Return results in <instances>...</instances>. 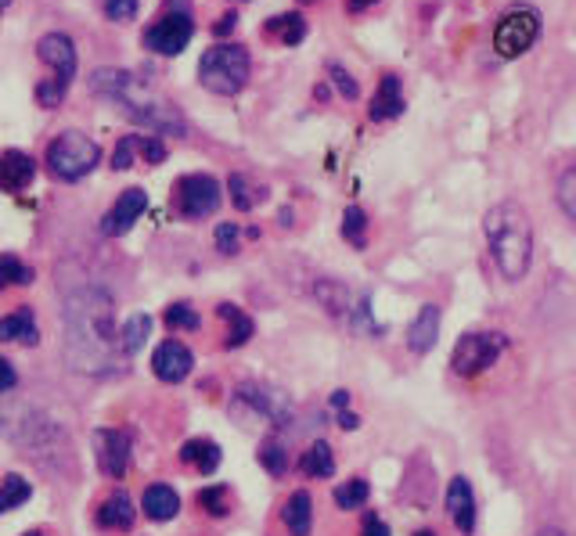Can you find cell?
<instances>
[{
  "instance_id": "44dd1931",
  "label": "cell",
  "mask_w": 576,
  "mask_h": 536,
  "mask_svg": "<svg viewBox=\"0 0 576 536\" xmlns=\"http://www.w3.org/2000/svg\"><path fill=\"white\" fill-rule=\"evenodd\" d=\"M180 461L188 468H195L198 475H213L216 468H220V461H224V454H220V447H216L213 439H188L184 447H180Z\"/></svg>"
},
{
  "instance_id": "74e56055",
  "label": "cell",
  "mask_w": 576,
  "mask_h": 536,
  "mask_svg": "<svg viewBox=\"0 0 576 536\" xmlns=\"http://www.w3.org/2000/svg\"><path fill=\"white\" fill-rule=\"evenodd\" d=\"M101 8H105V18H112V22H130L137 15V8H141V0H105Z\"/></svg>"
},
{
  "instance_id": "681fc988",
  "label": "cell",
  "mask_w": 576,
  "mask_h": 536,
  "mask_svg": "<svg viewBox=\"0 0 576 536\" xmlns=\"http://www.w3.org/2000/svg\"><path fill=\"white\" fill-rule=\"evenodd\" d=\"M26 536H47V533H36V529H33V533H26Z\"/></svg>"
},
{
  "instance_id": "4316f807",
  "label": "cell",
  "mask_w": 576,
  "mask_h": 536,
  "mask_svg": "<svg viewBox=\"0 0 576 536\" xmlns=\"http://www.w3.org/2000/svg\"><path fill=\"white\" fill-rule=\"evenodd\" d=\"M148 335H152V317H148V313H134V317L119 328V349H123V357L141 353V346L148 342Z\"/></svg>"
},
{
  "instance_id": "4dcf8cb0",
  "label": "cell",
  "mask_w": 576,
  "mask_h": 536,
  "mask_svg": "<svg viewBox=\"0 0 576 536\" xmlns=\"http://www.w3.org/2000/svg\"><path fill=\"white\" fill-rule=\"evenodd\" d=\"M22 285H33V267H26L18 256H0V292Z\"/></svg>"
},
{
  "instance_id": "ba28073f",
  "label": "cell",
  "mask_w": 576,
  "mask_h": 536,
  "mask_svg": "<svg viewBox=\"0 0 576 536\" xmlns=\"http://www.w3.org/2000/svg\"><path fill=\"white\" fill-rule=\"evenodd\" d=\"M220 184H216L209 173H188V177L177 180L173 188V206L184 220H202V216H213L220 209Z\"/></svg>"
},
{
  "instance_id": "3957f363",
  "label": "cell",
  "mask_w": 576,
  "mask_h": 536,
  "mask_svg": "<svg viewBox=\"0 0 576 536\" xmlns=\"http://www.w3.org/2000/svg\"><path fill=\"white\" fill-rule=\"evenodd\" d=\"M486 245L504 281H522L533 267V224L519 202H497L483 220Z\"/></svg>"
},
{
  "instance_id": "8d00e7d4",
  "label": "cell",
  "mask_w": 576,
  "mask_h": 536,
  "mask_svg": "<svg viewBox=\"0 0 576 536\" xmlns=\"http://www.w3.org/2000/svg\"><path fill=\"white\" fill-rule=\"evenodd\" d=\"M134 152H141V148H137V134L123 137V141L116 144V152H112V170H130V166H134Z\"/></svg>"
},
{
  "instance_id": "60d3db41",
  "label": "cell",
  "mask_w": 576,
  "mask_h": 536,
  "mask_svg": "<svg viewBox=\"0 0 576 536\" xmlns=\"http://www.w3.org/2000/svg\"><path fill=\"white\" fill-rule=\"evenodd\" d=\"M328 72H332V80H335V87H339V94L342 98H357V80H350V72L342 69V65H328Z\"/></svg>"
},
{
  "instance_id": "bcb514c9",
  "label": "cell",
  "mask_w": 576,
  "mask_h": 536,
  "mask_svg": "<svg viewBox=\"0 0 576 536\" xmlns=\"http://www.w3.org/2000/svg\"><path fill=\"white\" fill-rule=\"evenodd\" d=\"M339 425H342V429H357L360 418H357V414H350V411H342L339 414Z\"/></svg>"
},
{
  "instance_id": "484cf974",
  "label": "cell",
  "mask_w": 576,
  "mask_h": 536,
  "mask_svg": "<svg viewBox=\"0 0 576 536\" xmlns=\"http://www.w3.org/2000/svg\"><path fill=\"white\" fill-rule=\"evenodd\" d=\"M220 317L227 321V339H224V346L227 349H238V346H245V342L252 339V331H256V324H252V317L249 313H242L234 303H220Z\"/></svg>"
},
{
  "instance_id": "7c38bea8",
  "label": "cell",
  "mask_w": 576,
  "mask_h": 536,
  "mask_svg": "<svg viewBox=\"0 0 576 536\" xmlns=\"http://www.w3.org/2000/svg\"><path fill=\"white\" fill-rule=\"evenodd\" d=\"M191 367H195V353H191V349L184 346L180 339H166V342H159V346H155L152 371H155V378H159V382H166V385L184 382V378L191 375Z\"/></svg>"
},
{
  "instance_id": "8fae6325",
  "label": "cell",
  "mask_w": 576,
  "mask_h": 536,
  "mask_svg": "<svg viewBox=\"0 0 576 536\" xmlns=\"http://www.w3.org/2000/svg\"><path fill=\"white\" fill-rule=\"evenodd\" d=\"M94 457L108 479H123L130 468V436L119 429H98L94 432Z\"/></svg>"
},
{
  "instance_id": "ffe728a7",
  "label": "cell",
  "mask_w": 576,
  "mask_h": 536,
  "mask_svg": "<svg viewBox=\"0 0 576 536\" xmlns=\"http://www.w3.org/2000/svg\"><path fill=\"white\" fill-rule=\"evenodd\" d=\"M141 508L152 522H170V519H177L180 497H177V490H173V486L155 483V486H148V490H144Z\"/></svg>"
},
{
  "instance_id": "ab89813d",
  "label": "cell",
  "mask_w": 576,
  "mask_h": 536,
  "mask_svg": "<svg viewBox=\"0 0 576 536\" xmlns=\"http://www.w3.org/2000/svg\"><path fill=\"white\" fill-rule=\"evenodd\" d=\"M137 148H141L144 162H152V166H159V162H166V144H162L155 134H148V137H141V134H137Z\"/></svg>"
},
{
  "instance_id": "e0dca14e",
  "label": "cell",
  "mask_w": 576,
  "mask_h": 536,
  "mask_svg": "<svg viewBox=\"0 0 576 536\" xmlns=\"http://www.w3.org/2000/svg\"><path fill=\"white\" fill-rule=\"evenodd\" d=\"M404 87H400V76H393V72H386L382 76V83H378L375 98H371V119L375 123H386V119H396L400 112H404Z\"/></svg>"
},
{
  "instance_id": "e575fe53",
  "label": "cell",
  "mask_w": 576,
  "mask_h": 536,
  "mask_svg": "<svg viewBox=\"0 0 576 536\" xmlns=\"http://www.w3.org/2000/svg\"><path fill=\"white\" fill-rule=\"evenodd\" d=\"M256 457H260V465L267 468L270 475H285L288 472V454H285V447H281L278 439H267Z\"/></svg>"
},
{
  "instance_id": "ac0fdd59",
  "label": "cell",
  "mask_w": 576,
  "mask_h": 536,
  "mask_svg": "<svg viewBox=\"0 0 576 536\" xmlns=\"http://www.w3.org/2000/svg\"><path fill=\"white\" fill-rule=\"evenodd\" d=\"M36 177V162H33V155H26V152H4L0 155V188L4 191H22V188H29V180Z\"/></svg>"
},
{
  "instance_id": "d6986e66",
  "label": "cell",
  "mask_w": 576,
  "mask_h": 536,
  "mask_svg": "<svg viewBox=\"0 0 576 536\" xmlns=\"http://www.w3.org/2000/svg\"><path fill=\"white\" fill-rule=\"evenodd\" d=\"M281 522H285L288 536H310V529H314V501H310V493L306 490L288 493L285 508H281Z\"/></svg>"
},
{
  "instance_id": "f907efd6",
  "label": "cell",
  "mask_w": 576,
  "mask_h": 536,
  "mask_svg": "<svg viewBox=\"0 0 576 536\" xmlns=\"http://www.w3.org/2000/svg\"><path fill=\"white\" fill-rule=\"evenodd\" d=\"M238 4H245V0H238Z\"/></svg>"
},
{
  "instance_id": "603a6c76",
  "label": "cell",
  "mask_w": 576,
  "mask_h": 536,
  "mask_svg": "<svg viewBox=\"0 0 576 536\" xmlns=\"http://www.w3.org/2000/svg\"><path fill=\"white\" fill-rule=\"evenodd\" d=\"M137 519L134 501L123 490H116L112 497H105V504L98 508V526L101 529H130Z\"/></svg>"
},
{
  "instance_id": "9a60e30c",
  "label": "cell",
  "mask_w": 576,
  "mask_h": 536,
  "mask_svg": "<svg viewBox=\"0 0 576 536\" xmlns=\"http://www.w3.org/2000/svg\"><path fill=\"white\" fill-rule=\"evenodd\" d=\"M447 515L454 522L461 536L476 533V493H472V483L465 475H454L447 486Z\"/></svg>"
},
{
  "instance_id": "7a4b0ae2",
  "label": "cell",
  "mask_w": 576,
  "mask_h": 536,
  "mask_svg": "<svg viewBox=\"0 0 576 536\" xmlns=\"http://www.w3.org/2000/svg\"><path fill=\"white\" fill-rule=\"evenodd\" d=\"M90 90H94V94H101V98H108L112 105H119L137 126L152 130V134H173V137L188 134L184 116H180L177 108H173L166 98H159L155 90L144 87L134 72L98 69L94 76H90Z\"/></svg>"
},
{
  "instance_id": "cb8c5ba5",
  "label": "cell",
  "mask_w": 576,
  "mask_h": 536,
  "mask_svg": "<svg viewBox=\"0 0 576 536\" xmlns=\"http://www.w3.org/2000/svg\"><path fill=\"white\" fill-rule=\"evenodd\" d=\"M0 342H18V346H36L40 342V331L29 310H18L0 317Z\"/></svg>"
},
{
  "instance_id": "7402d4cb",
  "label": "cell",
  "mask_w": 576,
  "mask_h": 536,
  "mask_svg": "<svg viewBox=\"0 0 576 536\" xmlns=\"http://www.w3.org/2000/svg\"><path fill=\"white\" fill-rule=\"evenodd\" d=\"M263 36L278 40L281 47H296V44H303V36H306V18L299 15V11L274 15V18H267V22H263Z\"/></svg>"
},
{
  "instance_id": "2e32d148",
  "label": "cell",
  "mask_w": 576,
  "mask_h": 536,
  "mask_svg": "<svg viewBox=\"0 0 576 536\" xmlns=\"http://www.w3.org/2000/svg\"><path fill=\"white\" fill-rule=\"evenodd\" d=\"M440 306L436 303H422V310H418V317L411 321V328H407V346H411V353H429L432 346H436V339H440Z\"/></svg>"
},
{
  "instance_id": "5b68a950",
  "label": "cell",
  "mask_w": 576,
  "mask_h": 536,
  "mask_svg": "<svg viewBox=\"0 0 576 536\" xmlns=\"http://www.w3.org/2000/svg\"><path fill=\"white\" fill-rule=\"evenodd\" d=\"M540 11L533 4H515L508 8L494 26V54L504 62H515L526 51H533V44L540 40Z\"/></svg>"
},
{
  "instance_id": "7dc6e473",
  "label": "cell",
  "mask_w": 576,
  "mask_h": 536,
  "mask_svg": "<svg viewBox=\"0 0 576 536\" xmlns=\"http://www.w3.org/2000/svg\"><path fill=\"white\" fill-rule=\"evenodd\" d=\"M537 536H569V533H562V529H540Z\"/></svg>"
},
{
  "instance_id": "f546056e",
  "label": "cell",
  "mask_w": 576,
  "mask_h": 536,
  "mask_svg": "<svg viewBox=\"0 0 576 536\" xmlns=\"http://www.w3.org/2000/svg\"><path fill=\"white\" fill-rule=\"evenodd\" d=\"M371 497V486L368 479H350V483H342L339 490H335V508L339 511H357L364 508Z\"/></svg>"
},
{
  "instance_id": "f1b7e54d",
  "label": "cell",
  "mask_w": 576,
  "mask_h": 536,
  "mask_svg": "<svg viewBox=\"0 0 576 536\" xmlns=\"http://www.w3.org/2000/svg\"><path fill=\"white\" fill-rule=\"evenodd\" d=\"M29 497H33V486H29L22 475H8V479L0 483V515L15 511L18 504H26Z\"/></svg>"
},
{
  "instance_id": "4fadbf2b",
  "label": "cell",
  "mask_w": 576,
  "mask_h": 536,
  "mask_svg": "<svg viewBox=\"0 0 576 536\" xmlns=\"http://www.w3.org/2000/svg\"><path fill=\"white\" fill-rule=\"evenodd\" d=\"M144 209H148V195H144L141 188H126L123 195L116 198V206L108 209L105 220H101V234H105V238H123L144 216Z\"/></svg>"
},
{
  "instance_id": "83f0119b",
  "label": "cell",
  "mask_w": 576,
  "mask_h": 536,
  "mask_svg": "<svg viewBox=\"0 0 576 536\" xmlns=\"http://www.w3.org/2000/svg\"><path fill=\"white\" fill-rule=\"evenodd\" d=\"M227 188H231V202L238 209H242V213H249V209H256L263 202V195H267V191L263 188H256V184H252L249 177H245V173H231V180H227Z\"/></svg>"
},
{
  "instance_id": "277c9868",
  "label": "cell",
  "mask_w": 576,
  "mask_h": 536,
  "mask_svg": "<svg viewBox=\"0 0 576 536\" xmlns=\"http://www.w3.org/2000/svg\"><path fill=\"white\" fill-rule=\"evenodd\" d=\"M252 58L242 44H216L202 54L198 62V83L209 90V94H220V98H234L242 94L245 83H249Z\"/></svg>"
},
{
  "instance_id": "d590c367",
  "label": "cell",
  "mask_w": 576,
  "mask_h": 536,
  "mask_svg": "<svg viewBox=\"0 0 576 536\" xmlns=\"http://www.w3.org/2000/svg\"><path fill=\"white\" fill-rule=\"evenodd\" d=\"M555 195H558V206L566 209V216L576 224V162L569 166L566 173H562V177H558V191H555Z\"/></svg>"
},
{
  "instance_id": "d4e9b609",
  "label": "cell",
  "mask_w": 576,
  "mask_h": 536,
  "mask_svg": "<svg viewBox=\"0 0 576 536\" xmlns=\"http://www.w3.org/2000/svg\"><path fill=\"white\" fill-rule=\"evenodd\" d=\"M299 472H303L306 479H332V475H335L332 447H328L324 439L310 443V450H303V457H299Z\"/></svg>"
},
{
  "instance_id": "1f68e13d",
  "label": "cell",
  "mask_w": 576,
  "mask_h": 536,
  "mask_svg": "<svg viewBox=\"0 0 576 536\" xmlns=\"http://www.w3.org/2000/svg\"><path fill=\"white\" fill-rule=\"evenodd\" d=\"M342 238L353 242V249H364V245H368V216H364V209L350 206L342 213Z\"/></svg>"
},
{
  "instance_id": "f6af8a7d",
  "label": "cell",
  "mask_w": 576,
  "mask_h": 536,
  "mask_svg": "<svg viewBox=\"0 0 576 536\" xmlns=\"http://www.w3.org/2000/svg\"><path fill=\"white\" fill-rule=\"evenodd\" d=\"M234 22H238V15H224V18H220V22H216V36L231 33V29H234Z\"/></svg>"
},
{
  "instance_id": "b9f144b4",
  "label": "cell",
  "mask_w": 576,
  "mask_h": 536,
  "mask_svg": "<svg viewBox=\"0 0 576 536\" xmlns=\"http://www.w3.org/2000/svg\"><path fill=\"white\" fill-rule=\"evenodd\" d=\"M360 536H389V526L382 522V515L368 511V515H364V522H360Z\"/></svg>"
},
{
  "instance_id": "f35d334b",
  "label": "cell",
  "mask_w": 576,
  "mask_h": 536,
  "mask_svg": "<svg viewBox=\"0 0 576 536\" xmlns=\"http://www.w3.org/2000/svg\"><path fill=\"white\" fill-rule=\"evenodd\" d=\"M238 242H242L238 224H220V227H216V249L224 252V256H234V252H238Z\"/></svg>"
},
{
  "instance_id": "836d02e7",
  "label": "cell",
  "mask_w": 576,
  "mask_h": 536,
  "mask_svg": "<svg viewBox=\"0 0 576 536\" xmlns=\"http://www.w3.org/2000/svg\"><path fill=\"white\" fill-rule=\"evenodd\" d=\"M162 321H166V328H170V331H195L198 324H202V317H198L191 303H173Z\"/></svg>"
},
{
  "instance_id": "30bf717a",
  "label": "cell",
  "mask_w": 576,
  "mask_h": 536,
  "mask_svg": "<svg viewBox=\"0 0 576 536\" xmlns=\"http://www.w3.org/2000/svg\"><path fill=\"white\" fill-rule=\"evenodd\" d=\"M238 400H242L245 407H252L260 418H267L270 425H288V418H292V400H288L281 389H274V385L245 382L242 389H238Z\"/></svg>"
},
{
  "instance_id": "5bb4252c",
  "label": "cell",
  "mask_w": 576,
  "mask_h": 536,
  "mask_svg": "<svg viewBox=\"0 0 576 536\" xmlns=\"http://www.w3.org/2000/svg\"><path fill=\"white\" fill-rule=\"evenodd\" d=\"M36 54H40V62L54 72V80L62 83H72L76 76V47L65 33H47L40 36V44H36Z\"/></svg>"
},
{
  "instance_id": "8992f818",
  "label": "cell",
  "mask_w": 576,
  "mask_h": 536,
  "mask_svg": "<svg viewBox=\"0 0 576 536\" xmlns=\"http://www.w3.org/2000/svg\"><path fill=\"white\" fill-rule=\"evenodd\" d=\"M101 159L98 141H90L87 134L80 130H65L58 134L51 144H47V170L54 173L58 180H83Z\"/></svg>"
},
{
  "instance_id": "6da1fadb",
  "label": "cell",
  "mask_w": 576,
  "mask_h": 536,
  "mask_svg": "<svg viewBox=\"0 0 576 536\" xmlns=\"http://www.w3.org/2000/svg\"><path fill=\"white\" fill-rule=\"evenodd\" d=\"M65 349L76 371L105 375L123 357L116 331V303L105 288H76L65 295Z\"/></svg>"
},
{
  "instance_id": "9c48e42d",
  "label": "cell",
  "mask_w": 576,
  "mask_h": 536,
  "mask_svg": "<svg viewBox=\"0 0 576 536\" xmlns=\"http://www.w3.org/2000/svg\"><path fill=\"white\" fill-rule=\"evenodd\" d=\"M191 36H195V22H191L188 11H170V15H162L159 22L144 33V47L173 58V54H180L191 44Z\"/></svg>"
},
{
  "instance_id": "7bdbcfd3",
  "label": "cell",
  "mask_w": 576,
  "mask_h": 536,
  "mask_svg": "<svg viewBox=\"0 0 576 536\" xmlns=\"http://www.w3.org/2000/svg\"><path fill=\"white\" fill-rule=\"evenodd\" d=\"M15 385H18V371H15V364L0 357V393H11Z\"/></svg>"
},
{
  "instance_id": "c3c4849f",
  "label": "cell",
  "mask_w": 576,
  "mask_h": 536,
  "mask_svg": "<svg viewBox=\"0 0 576 536\" xmlns=\"http://www.w3.org/2000/svg\"><path fill=\"white\" fill-rule=\"evenodd\" d=\"M414 536H436V533H432V529H418Z\"/></svg>"
},
{
  "instance_id": "ee69618b",
  "label": "cell",
  "mask_w": 576,
  "mask_h": 536,
  "mask_svg": "<svg viewBox=\"0 0 576 536\" xmlns=\"http://www.w3.org/2000/svg\"><path fill=\"white\" fill-rule=\"evenodd\" d=\"M371 4H378V0H346V11H350V15H360V11H368Z\"/></svg>"
},
{
  "instance_id": "d6a6232c",
  "label": "cell",
  "mask_w": 576,
  "mask_h": 536,
  "mask_svg": "<svg viewBox=\"0 0 576 536\" xmlns=\"http://www.w3.org/2000/svg\"><path fill=\"white\" fill-rule=\"evenodd\" d=\"M198 504H202L206 515L224 519L227 511H231V490L227 486H206V490H198Z\"/></svg>"
},
{
  "instance_id": "52a82bcc",
  "label": "cell",
  "mask_w": 576,
  "mask_h": 536,
  "mask_svg": "<svg viewBox=\"0 0 576 536\" xmlns=\"http://www.w3.org/2000/svg\"><path fill=\"white\" fill-rule=\"evenodd\" d=\"M508 339H504L501 331H465L450 353V367H454V375L461 378H476L483 375L486 367H494L497 357L504 353Z\"/></svg>"
}]
</instances>
